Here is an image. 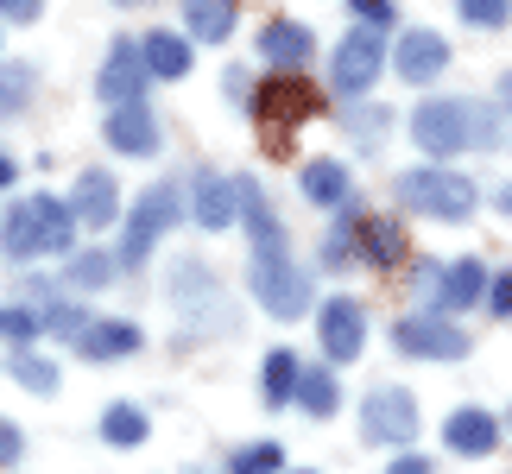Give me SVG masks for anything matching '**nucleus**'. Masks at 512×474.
Masks as SVG:
<instances>
[{
  "label": "nucleus",
  "mask_w": 512,
  "mask_h": 474,
  "mask_svg": "<svg viewBox=\"0 0 512 474\" xmlns=\"http://www.w3.org/2000/svg\"><path fill=\"white\" fill-rule=\"evenodd\" d=\"M411 140L430 158L494 152L500 146V114H494V102H475V95H443V102H424L411 114Z\"/></svg>",
  "instance_id": "nucleus-1"
},
{
  "label": "nucleus",
  "mask_w": 512,
  "mask_h": 474,
  "mask_svg": "<svg viewBox=\"0 0 512 474\" xmlns=\"http://www.w3.org/2000/svg\"><path fill=\"white\" fill-rule=\"evenodd\" d=\"M76 209L57 203V196H19L7 209V222H0V247L13 253V260H32V253H70L76 247Z\"/></svg>",
  "instance_id": "nucleus-2"
},
{
  "label": "nucleus",
  "mask_w": 512,
  "mask_h": 474,
  "mask_svg": "<svg viewBox=\"0 0 512 474\" xmlns=\"http://www.w3.org/2000/svg\"><path fill=\"white\" fill-rule=\"evenodd\" d=\"M399 203L411 215H430V222H468L481 203V184L475 177H462V171H449L443 158L437 165H418V171H399Z\"/></svg>",
  "instance_id": "nucleus-3"
},
{
  "label": "nucleus",
  "mask_w": 512,
  "mask_h": 474,
  "mask_svg": "<svg viewBox=\"0 0 512 474\" xmlns=\"http://www.w3.org/2000/svg\"><path fill=\"white\" fill-rule=\"evenodd\" d=\"M247 291L260 298L266 316H279V323H298L310 310V272L279 247H253V266H247Z\"/></svg>",
  "instance_id": "nucleus-4"
},
{
  "label": "nucleus",
  "mask_w": 512,
  "mask_h": 474,
  "mask_svg": "<svg viewBox=\"0 0 512 474\" xmlns=\"http://www.w3.org/2000/svg\"><path fill=\"white\" fill-rule=\"evenodd\" d=\"M247 114L260 121V133H266L272 152H291V133H298L310 114H317V89H310L298 70H285V76H272V83L253 89Z\"/></svg>",
  "instance_id": "nucleus-5"
},
{
  "label": "nucleus",
  "mask_w": 512,
  "mask_h": 474,
  "mask_svg": "<svg viewBox=\"0 0 512 474\" xmlns=\"http://www.w3.org/2000/svg\"><path fill=\"white\" fill-rule=\"evenodd\" d=\"M190 215V196L177 190V184H152V190H140V203H133V215H127V241H121V266H140L152 247L165 241V234L177 228Z\"/></svg>",
  "instance_id": "nucleus-6"
},
{
  "label": "nucleus",
  "mask_w": 512,
  "mask_h": 474,
  "mask_svg": "<svg viewBox=\"0 0 512 474\" xmlns=\"http://www.w3.org/2000/svg\"><path fill=\"white\" fill-rule=\"evenodd\" d=\"M361 443H380V449L418 443V399L405 386H373L361 399Z\"/></svg>",
  "instance_id": "nucleus-7"
},
{
  "label": "nucleus",
  "mask_w": 512,
  "mask_h": 474,
  "mask_svg": "<svg viewBox=\"0 0 512 474\" xmlns=\"http://www.w3.org/2000/svg\"><path fill=\"white\" fill-rule=\"evenodd\" d=\"M380 70H386V38H380V26H354V32H342L336 57H329V76H336L342 102H361V95L380 83Z\"/></svg>",
  "instance_id": "nucleus-8"
},
{
  "label": "nucleus",
  "mask_w": 512,
  "mask_h": 474,
  "mask_svg": "<svg viewBox=\"0 0 512 474\" xmlns=\"http://www.w3.org/2000/svg\"><path fill=\"white\" fill-rule=\"evenodd\" d=\"M392 348L411 354V361H462L475 342H468L443 310H424V316H399V323H392Z\"/></svg>",
  "instance_id": "nucleus-9"
},
{
  "label": "nucleus",
  "mask_w": 512,
  "mask_h": 474,
  "mask_svg": "<svg viewBox=\"0 0 512 474\" xmlns=\"http://www.w3.org/2000/svg\"><path fill=\"white\" fill-rule=\"evenodd\" d=\"M146 83H152V70H146L140 38H114V45H108V64L95 70V95H102L108 108H121V102H140Z\"/></svg>",
  "instance_id": "nucleus-10"
},
{
  "label": "nucleus",
  "mask_w": 512,
  "mask_h": 474,
  "mask_svg": "<svg viewBox=\"0 0 512 474\" xmlns=\"http://www.w3.org/2000/svg\"><path fill=\"white\" fill-rule=\"evenodd\" d=\"M317 342H323L329 361L348 367L354 354L367 348V310L354 304V298H342V291H336V298H323V310H317Z\"/></svg>",
  "instance_id": "nucleus-11"
},
{
  "label": "nucleus",
  "mask_w": 512,
  "mask_h": 474,
  "mask_svg": "<svg viewBox=\"0 0 512 474\" xmlns=\"http://www.w3.org/2000/svg\"><path fill=\"white\" fill-rule=\"evenodd\" d=\"M190 215H196V228H209V234H222L241 222V177H222V171H203L190 184Z\"/></svg>",
  "instance_id": "nucleus-12"
},
{
  "label": "nucleus",
  "mask_w": 512,
  "mask_h": 474,
  "mask_svg": "<svg viewBox=\"0 0 512 474\" xmlns=\"http://www.w3.org/2000/svg\"><path fill=\"white\" fill-rule=\"evenodd\" d=\"M102 140L114 152H127V158H152L159 152V114H152L146 102H121V108H108Z\"/></svg>",
  "instance_id": "nucleus-13"
},
{
  "label": "nucleus",
  "mask_w": 512,
  "mask_h": 474,
  "mask_svg": "<svg viewBox=\"0 0 512 474\" xmlns=\"http://www.w3.org/2000/svg\"><path fill=\"white\" fill-rule=\"evenodd\" d=\"M500 437H506V424L494 418V411H481V405L449 411V424H443V443L456 449V456H494Z\"/></svg>",
  "instance_id": "nucleus-14"
},
{
  "label": "nucleus",
  "mask_w": 512,
  "mask_h": 474,
  "mask_svg": "<svg viewBox=\"0 0 512 474\" xmlns=\"http://www.w3.org/2000/svg\"><path fill=\"white\" fill-rule=\"evenodd\" d=\"M443 64H449V38H443V32H424V26L405 32L399 51H392V70H399L405 83H437Z\"/></svg>",
  "instance_id": "nucleus-15"
},
{
  "label": "nucleus",
  "mask_w": 512,
  "mask_h": 474,
  "mask_svg": "<svg viewBox=\"0 0 512 474\" xmlns=\"http://www.w3.org/2000/svg\"><path fill=\"white\" fill-rule=\"evenodd\" d=\"M140 323H114V316H89V329L76 335V354L83 361H127V354H140Z\"/></svg>",
  "instance_id": "nucleus-16"
},
{
  "label": "nucleus",
  "mask_w": 512,
  "mask_h": 474,
  "mask_svg": "<svg viewBox=\"0 0 512 474\" xmlns=\"http://www.w3.org/2000/svg\"><path fill=\"white\" fill-rule=\"evenodd\" d=\"M70 209H76V222L95 234V228H108L114 215H121V190H114V177H108V171H83V177H76Z\"/></svg>",
  "instance_id": "nucleus-17"
},
{
  "label": "nucleus",
  "mask_w": 512,
  "mask_h": 474,
  "mask_svg": "<svg viewBox=\"0 0 512 474\" xmlns=\"http://www.w3.org/2000/svg\"><path fill=\"white\" fill-rule=\"evenodd\" d=\"M298 190L310 196V203H323V209H342L354 196V177H348L342 158H310V165L298 171Z\"/></svg>",
  "instance_id": "nucleus-18"
},
{
  "label": "nucleus",
  "mask_w": 512,
  "mask_h": 474,
  "mask_svg": "<svg viewBox=\"0 0 512 474\" xmlns=\"http://www.w3.org/2000/svg\"><path fill=\"white\" fill-rule=\"evenodd\" d=\"M487 298V266L481 260H449L443 266V285H437V310H468V304H481Z\"/></svg>",
  "instance_id": "nucleus-19"
},
{
  "label": "nucleus",
  "mask_w": 512,
  "mask_h": 474,
  "mask_svg": "<svg viewBox=\"0 0 512 474\" xmlns=\"http://www.w3.org/2000/svg\"><path fill=\"white\" fill-rule=\"evenodd\" d=\"M361 260L380 266V272L405 266V228L392 215H361Z\"/></svg>",
  "instance_id": "nucleus-20"
},
{
  "label": "nucleus",
  "mask_w": 512,
  "mask_h": 474,
  "mask_svg": "<svg viewBox=\"0 0 512 474\" xmlns=\"http://www.w3.org/2000/svg\"><path fill=\"white\" fill-rule=\"evenodd\" d=\"M260 51H266L279 70H304L317 45H310V26H298V19H272V26L260 32Z\"/></svg>",
  "instance_id": "nucleus-21"
},
{
  "label": "nucleus",
  "mask_w": 512,
  "mask_h": 474,
  "mask_svg": "<svg viewBox=\"0 0 512 474\" xmlns=\"http://www.w3.org/2000/svg\"><path fill=\"white\" fill-rule=\"evenodd\" d=\"M140 51H146V70L159 76V83H177V76H190V38H177V32H146V38H140Z\"/></svg>",
  "instance_id": "nucleus-22"
},
{
  "label": "nucleus",
  "mask_w": 512,
  "mask_h": 474,
  "mask_svg": "<svg viewBox=\"0 0 512 474\" xmlns=\"http://www.w3.org/2000/svg\"><path fill=\"white\" fill-rule=\"evenodd\" d=\"M298 380H304L298 354H291V348H272V354H266V373H260V392H266V405H272V411L298 405Z\"/></svg>",
  "instance_id": "nucleus-23"
},
{
  "label": "nucleus",
  "mask_w": 512,
  "mask_h": 474,
  "mask_svg": "<svg viewBox=\"0 0 512 474\" xmlns=\"http://www.w3.org/2000/svg\"><path fill=\"white\" fill-rule=\"evenodd\" d=\"M234 19H241L234 0H184V26H190V38H203V45H222L234 32Z\"/></svg>",
  "instance_id": "nucleus-24"
},
{
  "label": "nucleus",
  "mask_w": 512,
  "mask_h": 474,
  "mask_svg": "<svg viewBox=\"0 0 512 474\" xmlns=\"http://www.w3.org/2000/svg\"><path fill=\"white\" fill-rule=\"evenodd\" d=\"M146 430H152V418H146L140 405H127V399L102 411V443H108V449H140Z\"/></svg>",
  "instance_id": "nucleus-25"
},
{
  "label": "nucleus",
  "mask_w": 512,
  "mask_h": 474,
  "mask_svg": "<svg viewBox=\"0 0 512 474\" xmlns=\"http://www.w3.org/2000/svg\"><path fill=\"white\" fill-rule=\"evenodd\" d=\"M354 260H361V215L342 203V222L323 234V266L342 272V266H354Z\"/></svg>",
  "instance_id": "nucleus-26"
},
{
  "label": "nucleus",
  "mask_w": 512,
  "mask_h": 474,
  "mask_svg": "<svg viewBox=\"0 0 512 474\" xmlns=\"http://www.w3.org/2000/svg\"><path fill=\"white\" fill-rule=\"evenodd\" d=\"M298 405L310 411V418H336V405H342V392H336V373H323V367H304V380H298Z\"/></svg>",
  "instance_id": "nucleus-27"
},
{
  "label": "nucleus",
  "mask_w": 512,
  "mask_h": 474,
  "mask_svg": "<svg viewBox=\"0 0 512 474\" xmlns=\"http://www.w3.org/2000/svg\"><path fill=\"white\" fill-rule=\"evenodd\" d=\"M7 373L26 392H38V399H51V392H57V361H45V354H32V348H19L13 361H7Z\"/></svg>",
  "instance_id": "nucleus-28"
},
{
  "label": "nucleus",
  "mask_w": 512,
  "mask_h": 474,
  "mask_svg": "<svg viewBox=\"0 0 512 474\" xmlns=\"http://www.w3.org/2000/svg\"><path fill=\"white\" fill-rule=\"evenodd\" d=\"M32 83H38V70H32V64H0V121L32 102Z\"/></svg>",
  "instance_id": "nucleus-29"
},
{
  "label": "nucleus",
  "mask_w": 512,
  "mask_h": 474,
  "mask_svg": "<svg viewBox=\"0 0 512 474\" xmlns=\"http://www.w3.org/2000/svg\"><path fill=\"white\" fill-rule=\"evenodd\" d=\"M285 468V449L279 443H247L228 456V474H279Z\"/></svg>",
  "instance_id": "nucleus-30"
},
{
  "label": "nucleus",
  "mask_w": 512,
  "mask_h": 474,
  "mask_svg": "<svg viewBox=\"0 0 512 474\" xmlns=\"http://www.w3.org/2000/svg\"><path fill=\"white\" fill-rule=\"evenodd\" d=\"M114 266H121V260H108V253H76V260H70V285L76 291H102L114 279Z\"/></svg>",
  "instance_id": "nucleus-31"
},
{
  "label": "nucleus",
  "mask_w": 512,
  "mask_h": 474,
  "mask_svg": "<svg viewBox=\"0 0 512 474\" xmlns=\"http://www.w3.org/2000/svg\"><path fill=\"white\" fill-rule=\"evenodd\" d=\"M38 329H45V310L38 304H0V335L7 342H32Z\"/></svg>",
  "instance_id": "nucleus-32"
},
{
  "label": "nucleus",
  "mask_w": 512,
  "mask_h": 474,
  "mask_svg": "<svg viewBox=\"0 0 512 474\" xmlns=\"http://www.w3.org/2000/svg\"><path fill=\"white\" fill-rule=\"evenodd\" d=\"M468 26H481V32H500L506 19H512V0H456Z\"/></svg>",
  "instance_id": "nucleus-33"
},
{
  "label": "nucleus",
  "mask_w": 512,
  "mask_h": 474,
  "mask_svg": "<svg viewBox=\"0 0 512 474\" xmlns=\"http://www.w3.org/2000/svg\"><path fill=\"white\" fill-rule=\"evenodd\" d=\"M348 7H354V19H361V26H392V19H399V7H392V0H348Z\"/></svg>",
  "instance_id": "nucleus-34"
},
{
  "label": "nucleus",
  "mask_w": 512,
  "mask_h": 474,
  "mask_svg": "<svg viewBox=\"0 0 512 474\" xmlns=\"http://www.w3.org/2000/svg\"><path fill=\"white\" fill-rule=\"evenodd\" d=\"M222 89H228V102H234V108H247V102H253V89H260V83H253V76H247L241 64H234V70L222 76Z\"/></svg>",
  "instance_id": "nucleus-35"
},
{
  "label": "nucleus",
  "mask_w": 512,
  "mask_h": 474,
  "mask_svg": "<svg viewBox=\"0 0 512 474\" xmlns=\"http://www.w3.org/2000/svg\"><path fill=\"white\" fill-rule=\"evenodd\" d=\"M487 310H494V316H512V272L487 279Z\"/></svg>",
  "instance_id": "nucleus-36"
},
{
  "label": "nucleus",
  "mask_w": 512,
  "mask_h": 474,
  "mask_svg": "<svg viewBox=\"0 0 512 474\" xmlns=\"http://www.w3.org/2000/svg\"><path fill=\"white\" fill-rule=\"evenodd\" d=\"M38 13H45V0H0V19H13V26H32Z\"/></svg>",
  "instance_id": "nucleus-37"
},
{
  "label": "nucleus",
  "mask_w": 512,
  "mask_h": 474,
  "mask_svg": "<svg viewBox=\"0 0 512 474\" xmlns=\"http://www.w3.org/2000/svg\"><path fill=\"white\" fill-rule=\"evenodd\" d=\"M19 449H26V437H19V424H7V418H0V468H7V462H19Z\"/></svg>",
  "instance_id": "nucleus-38"
},
{
  "label": "nucleus",
  "mask_w": 512,
  "mask_h": 474,
  "mask_svg": "<svg viewBox=\"0 0 512 474\" xmlns=\"http://www.w3.org/2000/svg\"><path fill=\"white\" fill-rule=\"evenodd\" d=\"M386 474H430V462L424 456H405V449H399V456H392V468Z\"/></svg>",
  "instance_id": "nucleus-39"
},
{
  "label": "nucleus",
  "mask_w": 512,
  "mask_h": 474,
  "mask_svg": "<svg viewBox=\"0 0 512 474\" xmlns=\"http://www.w3.org/2000/svg\"><path fill=\"white\" fill-rule=\"evenodd\" d=\"M494 209H500L506 222H512V184H500V190H494Z\"/></svg>",
  "instance_id": "nucleus-40"
},
{
  "label": "nucleus",
  "mask_w": 512,
  "mask_h": 474,
  "mask_svg": "<svg viewBox=\"0 0 512 474\" xmlns=\"http://www.w3.org/2000/svg\"><path fill=\"white\" fill-rule=\"evenodd\" d=\"M13 177H19V165H13V158H7V152H0V190H7V184H13Z\"/></svg>",
  "instance_id": "nucleus-41"
},
{
  "label": "nucleus",
  "mask_w": 512,
  "mask_h": 474,
  "mask_svg": "<svg viewBox=\"0 0 512 474\" xmlns=\"http://www.w3.org/2000/svg\"><path fill=\"white\" fill-rule=\"evenodd\" d=\"M500 102H512V70H506V76H500Z\"/></svg>",
  "instance_id": "nucleus-42"
},
{
  "label": "nucleus",
  "mask_w": 512,
  "mask_h": 474,
  "mask_svg": "<svg viewBox=\"0 0 512 474\" xmlns=\"http://www.w3.org/2000/svg\"><path fill=\"white\" fill-rule=\"evenodd\" d=\"M291 474H310V468H291Z\"/></svg>",
  "instance_id": "nucleus-43"
},
{
  "label": "nucleus",
  "mask_w": 512,
  "mask_h": 474,
  "mask_svg": "<svg viewBox=\"0 0 512 474\" xmlns=\"http://www.w3.org/2000/svg\"><path fill=\"white\" fill-rule=\"evenodd\" d=\"M121 7H133V0H121Z\"/></svg>",
  "instance_id": "nucleus-44"
},
{
  "label": "nucleus",
  "mask_w": 512,
  "mask_h": 474,
  "mask_svg": "<svg viewBox=\"0 0 512 474\" xmlns=\"http://www.w3.org/2000/svg\"><path fill=\"white\" fill-rule=\"evenodd\" d=\"M506 424H512V418H506Z\"/></svg>",
  "instance_id": "nucleus-45"
}]
</instances>
